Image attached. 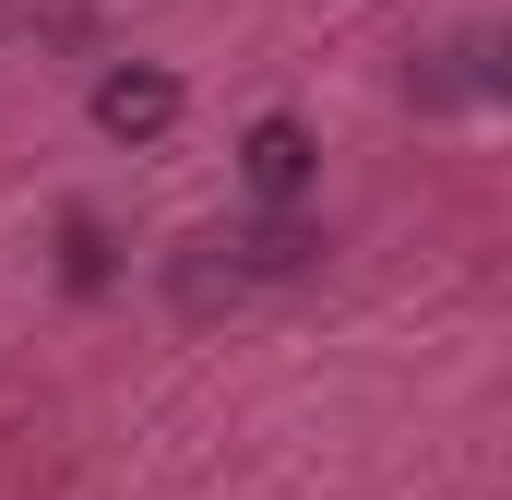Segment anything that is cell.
Returning a JSON list of instances; mask_svg holds the SVG:
<instances>
[{
    "label": "cell",
    "instance_id": "cell-2",
    "mask_svg": "<svg viewBox=\"0 0 512 500\" xmlns=\"http://www.w3.org/2000/svg\"><path fill=\"white\" fill-rule=\"evenodd\" d=\"M310 167H322L310 120H251V131H239V179H251V203H274V215L310 191Z\"/></svg>",
    "mask_w": 512,
    "mask_h": 500
},
{
    "label": "cell",
    "instance_id": "cell-1",
    "mask_svg": "<svg viewBox=\"0 0 512 500\" xmlns=\"http://www.w3.org/2000/svg\"><path fill=\"white\" fill-rule=\"evenodd\" d=\"M167 120H179V72H155V60H108L96 72V131L108 143H155Z\"/></svg>",
    "mask_w": 512,
    "mask_h": 500
},
{
    "label": "cell",
    "instance_id": "cell-3",
    "mask_svg": "<svg viewBox=\"0 0 512 500\" xmlns=\"http://www.w3.org/2000/svg\"><path fill=\"white\" fill-rule=\"evenodd\" d=\"M477 96H501V36H489V24L453 36V48L417 72V108H477Z\"/></svg>",
    "mask_w": 512,
    "mask_h": 500
},
{
    "label": "cell",
    "instance_id": "cell-4",
    "mask_svg": "<svg viewBox=\"0 0 512 500\" xmlns=\"http://www.w3.org/2000/svg\"><path fill=\"white\" fill-rule=\"evenodd\" d=\"M60 274H72V286H108V274H120V239H108L96 215H60Z\"/></svg>",
    "mask_w": 512,
    "mask_h": 500
}]
</instances>
